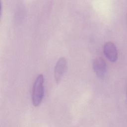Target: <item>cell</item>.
<instances>
[{"label":"cell","mask_w":127,"mask_h":127,"mask_svg":"<svg viewBox=\"0 0 127 127\" xmlns=\"http://www.w3.org/2000/svg\"><path fill=\"white\" fill-rule=\"evenodd\" d=\"M44 78L42 74H39L37 76L32 88V101L35 107L39 106L43 100L44 94Z\"/></svg>","instance_id":"1"},{"label":"cell","mask_w":127,"mask_h":127,"mask_svg":"<svg viewBox=\"0 0 127 127\" xmlns=\"http://www.w3.org/2000/svg\"><path fill=\"white\" fill-rule=\"evenodd\" d=\"M67 62L64 57L60 58L56 63L54 68V78L56 83L61 81L66 71Z\"/></svg>","instance_id":"3"},{"label":"cell","mask_w":127,"mask_h":127,"mask_svg":"<svg viewBox=\"0 0 127 127\" xmlns=\"http://www.w3.org/2000/svg\"><path fill=\"white\" fill-rule=\"evenodd\" d=\"M104 53L111 62H115L118 58V50L115 44L111 41L106 42L104 46Z\"/></svg>","instance_id":"4"},{"label":"cell","mask_w":127,"mask_h":127,"mask_svg":"<svg viewBox=\"0 0 127 127\" xmlns=\"http://www.w3.org/2000/svg\"><path fill=\"white\" fill-rule=\"evenodd\" d=\"M93 68L94 72L99 78H104L107 73V64L102 57L96 58L93 62Z\"/></svg>","instance_id":"2"}]
</instances>
